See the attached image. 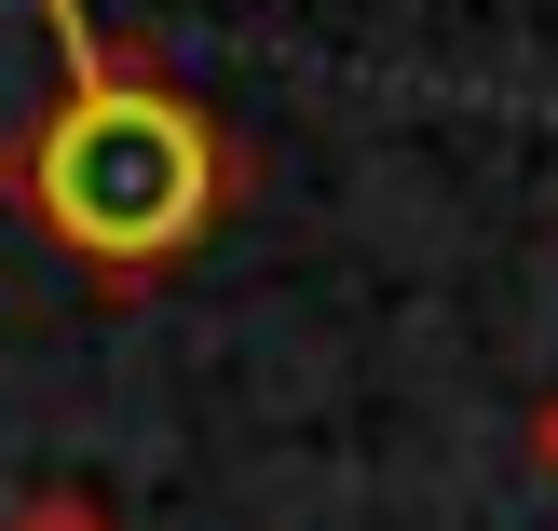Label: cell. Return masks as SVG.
<instances>
[{
  "instance_id": "1",
  "label": "cell",
  "mask_w": 558,
  "mask_h": 531,
  "mask_svg": "<svg viewBox=\"0 0 558 531\" xmlns=\"http://www.w3.org/2000/svg\"><path fill=\"white\" fill-rule=\"evenodd\" d=\"M54 96L27 136H0V205L54 245L96 300H150L259 205V150L191 96L163 55L109 41L82 0H41Z\"/></svg>"
},
{
  "instance_id": "2",
  "label": "cell",
  "mask_w": 558,
  "mask_h": 531,
  "mask_svg": "<svg viewBox=\"0 0 558 531\" xmlns=\"http://www.w3.org/2000/svg\"><path fill=\"white\" fill-rule=\"evenodd\" d=\"M0 531H123V518H109V505H82V491H41V505H14Z\"/></svg>"
},
{
  "instance_id": "3",
  "label": "cell",
  "mask_w": 558,
  "mask_h": 531,
  "mask_svg": "<svg viewBox=\"0 0 558 531\" xmlns=\"http://www.w3.org/2000/svg\"><path fill=\"white\" fill-rule=\"evenodd\" d=\"M532 463H545V491H558V382L532 396Z\"/></svg>"
}]
</instances>
